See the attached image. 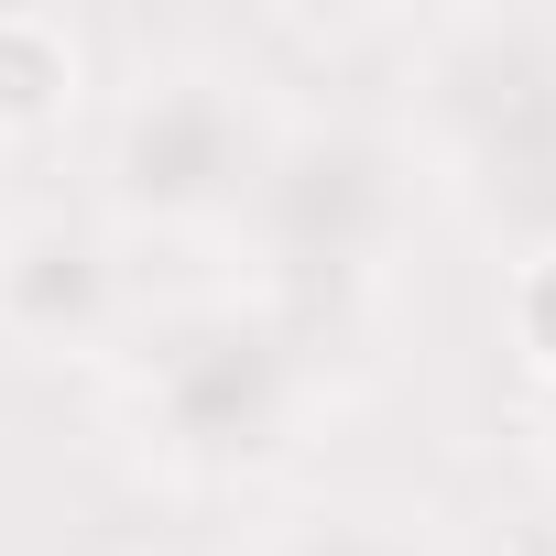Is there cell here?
<instances>
[{"label": "cell", "instance_id": "1", "mask_svg": "<svg viewBox=\"0 0 556 556\" xmlns=\"http://www.w3.org/2000/svg\"><path fill=\"white\" fill-rule=\"evenodd\" d=\"M415 121L480 229L556 251V12H458L415 55Z\"/></svg>", "mask_w": 556, "mask_h": 556}, {"label": "cell", "instance_id": "6", "mask_svg": "<svg viewBox=\"0 0 556 556\" xmlns=\"http://www.w3.org/2000/svg\"><path fill=\"white\" fill-rule=\"evenodd\" d=\"M251 556H447V523L404 491H317L273 513Z\"/></svg>", "mask_w": 556, "mask_h": 556}, {"label": "cell", "instance_id": "5", "mask_svg": "<svg viewBox=\"0 0 556 556\" xmlns=\"http://www.w3.org/2000/svg\"><path fill=\"white\" fill-rule=\"evenodd\" d=\"M0 339L34 361H88L121 339V262L88 218H0Z\"/></svg>", "mask_w": 556, "mask_h": 556}, {"label": "cell", "instance_id": "8", "mask_svg": "<svg viewBox=\"0 0 556 556\" xmlns=\"http://www.w3.org/2000/svg\"><path fill=\"white\" fill-rule=\"evenodd\" d=\"M502 339H513V361L556 393V251H523V262L502 273Z\"/></svg>", "mask_w": 556, "mask_h": 556}, {"label": "cell", "instance_id": "3", "mask_svg": "<svg viewBox=\"0 0 556 556\" xmlns=\"http://www.w3.org/2000/svg\"><path fill=\"white\" fill-rule=\"evenodd\" d=\"M273 121L262 88L218 55H164L131 77L121 121H110V207L131 229H229L262 186V153H273Z\"/></svg>", "mask_w": 556, "mask_h": 556}, {"label": "cell", "instance_id": "4", "mask_svg": "<svg viewBox=\"0 0 556 556\" xmlns=\"http://www.w3.org/2000/svg\"><path fill=\"white\" fill-rule=\"evenodd\" d=\"M415 218V153L371 121H295V131H273L262 153V186L240 207V229L285 262V273H371L393 262Z\"/></svg>", "mask_w": 556, "mask_h": 556}, {"label": "cell", "instance_id": "2", "mask_svg": "<svg viewBox=\"0 0 556 556\" xmlns=\"http://www.w3.org/2000/svg\"><path fill=\"white\" fill-rule=\"evenodd\" d=\"M131 415L164 469L240 480L262 458H285V437L306 415V350L273 306H240V295L175 306L131 361Z\"/></svg>", "mask_w": 556, "mask_h": 556}, {"label": "cell", "instance_id": "7", "mask_svg": "<svg viewBox=\"0 0 556 556\" xmlns=\"http://www.w3.org/2000/svg\"><path fill=\"white\" fill-rule=\"evenodd\" d=\"M88 99V34L66 12H0V142H45Z\"/></svg>", "mask_w": 556, "mask_h": 556}]
</instances>
